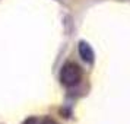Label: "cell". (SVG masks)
Returning a JSON list of instances; mask_svg holds the SVG:
<instances>
[{"mask_svg": "<svg viewBox=\"0 0 130 124\" xmlns=\"http://www.w3.org/2000/svg\"><path fill=\"white\" fill-rule=\"evenodd\" d=\"M41 124H57L56 121H53V120H45V121H42Z\"/></svg>", "mask_w": 130, "mask_h": 124, "instance_id": "cell-3", "label": "cell"}, {"mask_svg": "<svg viewBox=\"0 0 130 124\" xmlns=\"http://www.w3.org/2000/svg\"><path fill=\"white\" fill-rule=\"evenodd\" d=\"M82 79V70L75 63H66L60 72V80L66 86H75Z\"/></svg>", "mask_w": 130, "mask_h": 124, "instance_id": "cell-1", "label": "cell"}, {"mask_svg": "<svg viewBox=\"0 0 130 124\" xmlns=\"http://www.w3.org/2000/svg\"><path fill=\"white\" fill-rule=\"evenodd\" d=\"M79 54H80V57H82L85 61H88V63H91V61L94 60V51H92L91 45L86 44V42H80V44H79Z\"/></svg>", "mask_w": 130, "mask_h": 124, "instance_id": "cell-2", "label": "cell"}]
</instances>
